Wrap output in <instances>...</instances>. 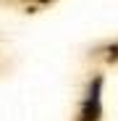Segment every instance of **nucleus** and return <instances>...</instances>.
Instances as JSON below:
<instances>
[]
</instances>
